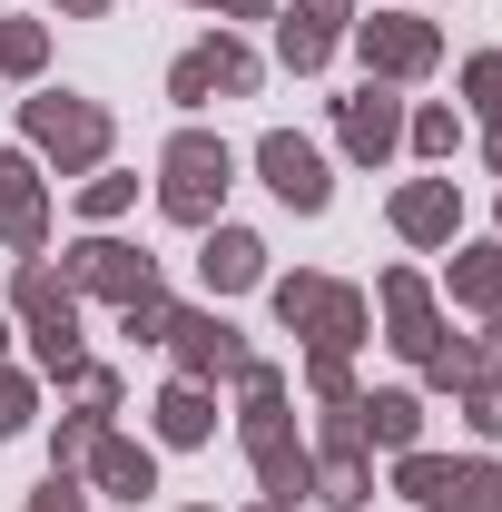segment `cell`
Masks as SVG:
<instances>
[{
    "label": "cell",
    "instance_id": "1",
    "mask_svg": "<svg viewBox=\"0 0 502 512\" xmlns=\"http://www.w3.org/2000/svg\"><path fill=\"white\" fill-rule=\"evenodd\" d=\"M237 404H247V463H256V483H266V503L296 512V493H315V463L296 444V414H286V375L266 355H247L237 365Z\"/></svg>",
    "mask_w": 502,
    "mask_h": 512
},
{
    "label": "cell",
    "instance_id": "2",
    "mask_svg": "<svg viewBox=\"0 0 502 512\" xmlns=\"http://www.w3.org/2000/svg\"><path fill=\"white\" fill-rule=\"evenodd\" d=\"M227 188H237V148H227L217 128H178L168 158H158V217H178V227H217Z\"/></svg>",
    "mask_w": 502,
    "mask_h": 512
},
{
    "label": "cell",
    "instance_id": "3",
    "mask_svg": "<svg viewBox=\"0 0 502 512\" xmlns=\"http://www.w3.org/2000/svg\"><path fill=\"white\" fill-rule=\"evenodd\" d=\"M20 128H30V148L60 168V178H89V168H109V109L99 99H79V89H40V99H20Z\"/></svg>",
    "mask_w": 502,
    "mask_h": 512
},
{
    "label": "cell",
    "instance_id": "4",
    "mask_svg": "<svg viewBox=\"0 0 502 512\" xmlns=\"http://www.w3.org/2000/svg\"><path fill=\"white\" fill-rule=\"evenodd\" d=\"M266 296H276V325H286V335H306L315 355H355V345H365V325H375V306H365L355 286H335V276H276Z\"/></svg>",
    "mask_w": 502,
    "mask_h": 512
},
{
    "label": "cell",
    "instance_id": "5",
    "mask_svg": "<svg viewBox=\"0 0 502 512\" xmlns=\"http://www.w3.org/2000/svg\"><path fill=\"white\" fill-rule=\"evenodd\" d=\"M10 316L30 325V355H40L50 375H69V365H79V296H69V276L50 266V256H20Z\"/></svg>",
    "mask_w": 502,
    "mask_h": 512
},
{
    "label": "cell",
    "instance_id": "6",
    "mask_svg": "<svg viewBox=\"0 0 502 512\" xmlns=\"http://www.w3.org/2000/svg\"><path fill=\"white\" fill-rule=\"evenodd\" d=\"M394 493L424 512H502V463H453V453H394Z\"/></svg>",
    "mask_w": 502,
    "mask_h": 512
},
{
    "label": "cell",
    "instance_id": "7",
    "mask_svg": "<svg viewBox=\"0 0 502 512\" xmlns=\"http://www.w3.org/2000/svg\"><path fill=\"white\" fill-rule=\"evenodd\" d=\"M256 79H266V60H256L247 40H197V50H178L168 60V99L178 109H207V99H256Z\"/></svg>",
    "mask_w": 502,
    "mask_h": 512
},
{
    "label": "cell",
    "instance_id": "8",
    "mask_svg": "<svg viewBox=\"0 0 502 512\" xmlns=\"http://www.w3.org/2000/svg\"><path fill=\"white\" fill-rule=\"evenodd\" d=\"M306 463H315V503L325 512H365L375 503V444L355 434V404L325 414V444H315Z\"/></svg>",
    "mask_w": 502,
    "mask_h": 512
},
{
    "label": "cell",
    "instance_id": "9",
    "mask_svg": "<svg viewBox=\"0 0 502 512\" xmlns=\"http://www.w3.org/2000/svg\"><path fill=\"white\" fill-rule=\"evenodd\" d=\"M256 178L276 188V207H296V217H325V197H335L325 148H315L306 128H266V138H256Z\"/></svg>",
    "mask_w": 502,
    "mask_h": 512
},
{
    "label": "cell",
    "instance_id": "10",
    "mask_svg": "<svg viewBox=\"0 0 502 512\" xmlns=\"http://www.w3.org/2000/svg\"><path fill=\"white\" fill-rule=\"evenodd\" d=\"M355 60H365V79L404 89V79H424V69L443 60V40H434V20H414V10H384V20H355Z\"/></svg>",
    "mask_w": 502,
    "mask_h": 512
},
{
    "label": "cell",
    "instance_id": "11",
    "mask_svg": "<svg viewBox=\"0 0 502 512\" xmlns=\"http://www.w3.org/2000/svg\"><path fill=\"white\" fill-rule=\"evenodd\" d=\"M60 276H69V296H109V306H128V296H158V256L119 247V237H79Z\"/></svg>",
    "mask_w": 502,
    "mask_h": 512
},
{
    "label": "cell",
    "instance_id": "12",
    "mask_svg": "<svg viewBox=\"0 0 502 512\" xmlns=\"http://www.w3.org/2000/svg\"><path fill=\"white\" fill-rule=\"evenodd\" d=\"M375 306H384V345H394V355H414V365H434V355H443V316H434V286H424L414 266H384Z\"/></svg>",
    "mask_w": 502,
    "mask_h": 512
},
{
    "label": "cell",
    "instance_id": "13",
    "mask_svg": "<svg viewBox=\"0 0 502 512\" xmlns=\"http://www.w3.org/2000/svg\"><path fill=\"white\" fill-rule=\"evenodd\" d=\"M335 148H345L355 168H384V158L404 148V99H394L384 79H365L355 99H335Z\"/></svg>",
    "mask_w": 502,
    "mask_h": 512
},
{
    "label": "cell",
    "instance_id": "14",
    "mask_svg": "<svg viewBox=\"0 0 502 512\" xmlns=\"http://www.w3.org/2000/svg\"><path fill=\"white\" fill-rule=\"evenodd\" d=\"M345 30H355V0H286L276 10V60L296 69V79H315V69L335 60Z\"/></svg>",
    "mask_w": 502,
    "mask_h": 512
},
{
    "label": "cell",
    "instance_id": "15",
    "mask_svg": "<svg viewBox=\"0 0 502 512\" xmlns=\"http://www.w3.org/2000/svg\"><path fill=\"white\" fill-rule=\"evenodd\" d=\"M168 355H178V375H188V384H217V375L237 384V365H247L256 345L227 316H178V325H168Z\"/></svg>",
    "mask_w": 502,
    "mask_h": 512
},
{
    "label": "cell",
    "instance_id": "16",
    "mask_svg": "<svg viewBox=\"0 0 502 512\" xmlns=\"http://www.w3.org/2000/svg\"><path fill=\"white\" fill-rule=\"evenodd\" d=\"M197 286H207V296H247V286H266V237L217 217L207 247H197Z\"/></svg>",
    "mask_w": 502,
    "mask_h": 512
},
{
    "label": "cell",
    "instance_id": "17",
    "mask_svg": "<svg viewBox=\"0 0 502 512\" xmlns=\"http://www.w3.org/2000/svg\"><path fill=\"white\" fill-rule=\"evenodd\" d=\"M394 237H404V247H453V237H463V188H453V178L394 188Z\"/></svg>",
    "mask_w": 502,
    "mask_h": 512
},
{
    "label": "cell",
    "instance_id": "18",
    "mask_svg": "<svg viewBox=\"0 0 502 512\" xmlns=\"http://www.w3.org/2000/svg\"><path fill=\"white\" fill-rule=\"evenodd\" d=\"M79 473H99V493H119V503H148V493H158V453L128 444V434H109V424H99V444H89Z\"/></svg>",
    "mask_w": 502,
    "mask_h": 512
},
{
    "label": "cell",
    "instance_id": "19",
    "mask_svg": "<svg viewBox=\"0 0 502 512\" xmlns=\"http://www.w3.org/2000/svg\"><path fill=\"white\" fill-rule=\"evenodd\" d=\"M355 434L384 453H414L424 444V394H404V384H384V394H355Z\"/></svg>",
    "mask_w": 502,
    "mask_h": 512
},
{
    "label": "cell",
    "instance_id": "20",
    "mask_svg": "<svg viewBox=\"0 0 502 512\" xmlns=\"http://www.w3.org/2000/svg\"><path fill=\"white\" fill-rule=\"evenodd\" d=\"M0 237H10V256H40V237H50V188L30 178V158H20L10 188H0Z\"/></svg>",
    "mask_w": 502,
    "mask_h": 512
},
{
    "label": "cell",
    "instance_id": "21",
    "mask_svg": "<svg viewBox=\"0 0 502 512\" xmlns=\"http://www.w3.org/2000/svg\"><path fill=\"white\" fill-rule=\"evenodd\" d=\"M443 286H453V306H473V316H502V237H483V247H453Z\"/></svg>",
    "mask_w": 502,
    "mask_h": 512
},
{
    "label": "cell",
    "instance_id": "22",
    "mask_svg": "<svg viewBox=\"0 0 502 512\" xmlns=\"http://www.w3.org/2000/svg\"><path fill=\"white\" fill-rule=\"evenodd\" d=\"M207 434H217V394H207V384H168V394H158V444H178V453H197L207 444Z\"/></svg>",
    "mask_w": 502,
    "mask_h": 512
},
{
    "label": "cell",
    "instance_id": "23",
    "mask_svg": "<svg viewBox=\"0 0 502 512\" xmlns=\"http://www.w3.org/2000/svg\"><path fill=\"white\" fill-rule=\"evenodd\" d=\"M0 69H10V79H40V69H50V30L20 20V10H0Z\"/></svg>",
    "mask_w": 502,
    "mask_h": 512
},
{
    "label": "cell",
    "instance_id": "24",
    "mask_svg": "<svg viewBox=\"0 0 502 512\" xmlns=\"http://www.w3.org/2000/svg\"><path fill=\"white\" fill-rule=\"evenodd\" d=\"M463 99H473L483 128H502V50H473V60H463Z\"/></svg>",
    "mask_w": 502,
    "mask_h": 512
},
{
    "label": "cell",
    "instance_id": "25",
    "mask_svg": "<svg viewBox=\"0 0 502 512\" xmlns=\"http://www.w3.org/2000/svg\"><path fill=\"white\" fill-rule=\"evenodd\" d=\"M99 424H109V414H60V434H50V473L79 483V463H89V444H99Z\"/></svg>",
    "mask_w": 502,
    "mask_h": 512
},
{
    "label": "cell",
    "instance_id": "26",
    "mask_svg": "<svg viewBox=\"0 0 502 512\" xmlns=\"http://www.w3.org/2000/svg\"><path fill=\"white\" fill-rule=\"evenodd\" d=\"M404 148H414V158H453V148H463V119H453V109H414V119H404Z\"/></svg>",
    "mask_w": 502,
    "mask_h": 512
},
{
    "label": "cell",
    "instance_id": "27",
    "mask_svg": "<svg viewBox=\"0 0 502 512\" xmlns=\"http://www.w3.org/2000/svg\"><path fill=\"white\" fill-rule=\"evenodd\" d=\"M60 384H69V404H79V414H119V375H109V365H89V355H79Z\"/></svg>",
    "mask_w": 502,
    "mask_h": 512
},
{
    "label": "cell",
    "instance_id": "28",
    "mask_svg": "<svg viewBox=\"0 0 502 512\" xmlns=\"http://www.w3.org/2000/svg\"><path fill=\"white\" fill-rule=\"evenodd\" d=\"M128 197H138V178H109V168H89V178H79V217H89V227H109Z\"/></svg>",
    "mask_w": 502,
    "mask_h": 512
},
{
    "label": "cell",
    "instance_id": "29",
    "mask_svg": "<svg viewBox=\"0 0 502 512\" xmlns=\"http://www.w3.org/2000/svg\"><path fill=\"white\" fill-rule=\"evenodd\" d=\"M168 325H178L168 286H158V296H128V306H119V335H138V345H168Z\"/></svg>",
    "mask_w": 502,
    "mask_h": 512
},
{
    "label": "cell",
    "instance_id": "30",
    "mask_svg": "<svg viewBox=\"0 0 502 512\" xmlns=\"http://www.w3.org/2000/svg\"><path fill=\"white\" fill-rule=\"evenodd\" d=\"M453 394H463V424H473V434H502V365L473 375V384H453Z\"/></svg>",
    "mask_w": 502,
    "mask_h": 512
},
{
    "label": "cell",
    "instance_id": "31",
    "mask_svg": "<svg viewBox=\"0 0 502 512\" xmlns=\"http://www.w3.org/2000/svg\"><path fill=\"white\" fill-rule=\"evenodd\" d=\"M30 404H40L30 375H20V365H0V444H10V434H30Z\"/></svg>",
    "mask_w": 502,
    "mask_h": 512
},
{
    "label": "cell",
    "instance_id": "32",
    "mask_svg": "<svg viewBox=\"0 0 502 512\" xmlns=\"http://www.w3.org/2000/svg\"><path fill=\"white\" fill-rule=\"evenodd\" d=\"M306 384L325 394V404H355V355H315V365H306Z\"/></svg>",
    "mask_w": 502,
    "mask_h": 512
},
{
    "label": "cell",
    "instance_id": "33",
    "mask_svg": "<svg viewBox=\"0 0 502 512\" xmlns=\"http://www.w3.org/2000/svg\"><path fill=\"white\" fill-rule=\"evenodd\" d=\"M30 512H89V493H79V483H69V473H50V483H40V493H30Z\"/></svg>",
    "mask_w": 502,
    "mask_h": 512
},
{
    "label": "cell",
    "instance_id": "34",
    "mask_svg": "<svg viewBox=\"0 0 502 512\" xmlns=\"http://www.w3.org/2000/svg\"><path fill=\"white\" fill-rule=\"evenodd\" d=\"M197 10H227V20H276V0H197Z\"/></svg>",
    "mask_w": 502,
    "mask_h": 512
},
{
    "label": "cell",
    "instance_id": "35",
    "mask_svg": "<svg viewBox=\"0 0 502 512\" xmlns=\"http://www.w3.org/2000/svg\"><path fill=\"white\" fill-rule=\"evenodd\" d=\"M50 10H69V20H99V10H119V0H50Z\"/></svg>",
    "mask_w": 502,
    "mask_h": 512
},
{
    "label": "cell",
    "instance_id": "36",
    "mask_svg": "<svg viewBox=\"0 0 502 512\" xmlns=\"http://www.w3.org/2000/svg\"><path fill=\"white\" fill-rule=\"evenodd\" d=\"M483 158H493V178H502V128H483Z\"/></svg>",
    "mask_w": 502,
    "mask_h": 512
},
{
    "label": "cell",
    "instance_id": "37",
    "mask_svg": "<svg viewBox=\"0 0 502 512\" xmlns=\"http://www.w3.org/2000/svg\"><path fill=\"white\" fill-rule=\"evenodd\" d=\"M10 168H20V158H10V148H0V188H10Z\"/></svg>",
    "mask_w": 502,
    "mask_h": 512
},
{
    "label": "cell",
    "instance_id": "38",
    "mask_svg": "<svg viewBox=\"0 0 502 512\" xmlns=\"http://www.w3.org/2000/svg\"><path fill=\"white\" fill-rule=\"evenodd\" d=\"M0 355H10V316H0Z\"/></svg>",
    "mask_w": 502,
    "mask_h": 512
},
{
    "label": "cell",
    "instance_id": "39",
    "mask_svg": "<svg viewBox=\"0 0 502 512\" xmlns=\"http://www.w3.org/2000/svg\"><path fill=\"white\" fill-rule=\"evenodd\" d=\"M493 345H502V316H493Z\"/></svg>",
    "mask_w": 502,
    "mask_h": 512
},
{
    "label": "cell",
    "instance_id": "40",
    "mask_svg": "<svg viewBox=\"0 0 502 512\" xmlns=\"http://www.w3.org/2000/svg\"><path fill=\"white\" fill-rule=\"evenodd\" d=\"M188 512H207V503H188Z\"/></svg>",
    "mask_w": 502,
    "mask_h": 512
},
{
    "label": "cell",
    "instance_id": "41",
    "mask_svg": "<svg viewBox=\"0 0 502 512\" xmlns=\"http://www.w3.org/2000/svg\"><path fill=\"white\" fill-rule=\"evenodd\" d=\"M266 512H276V503H266Z\"/></svg>",
    "mask_w": 502,
    "mask_h": 512
}]
</instances>
